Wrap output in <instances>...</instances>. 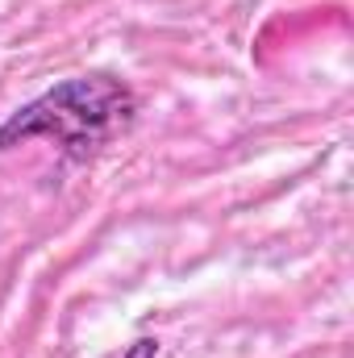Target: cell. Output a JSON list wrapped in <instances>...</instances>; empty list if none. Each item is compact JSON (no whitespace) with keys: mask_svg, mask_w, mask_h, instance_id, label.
Wrapping results in <instances>:
<instances>
[{"mask_svg":"<svg viewBox=\"0 0 354 358\" xmlns=\"http://www.w3.org/2000/svg\"><path fill=\"white\" fill-rule=\"evenodd\" d=\"M138 96L113 76H76L63 80L25 108H17L0 125V150L29 142V138H55L71 159H92L100 146H108L117 134L134 125Z\"/></svg>","mask_w":354,"mask_h":358,"instance_id":"1","label":"cell"},{"mask_svg":"<svg viewBox=\"0 0 354 358\" xmlns=\"http://www.w3.org/2000/svg\"><path fill=\"white\" fill-rule=\"evenodd\" d=\"M121 358H159V338H138V342H129Z\"/></svg>","mask_w":354,"mask_h":358,"instance_id":"2","label":"cell"}]
</instances>
